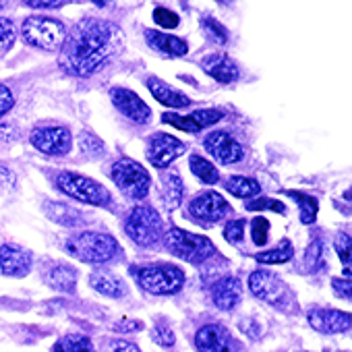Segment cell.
<instances>
[{"mask_svg":"<svg viewBox=\"0 0 352 352\" xmlns=\"http://www.w3.org/2000/svg\"><path fill=\"white\" fill-rule=\"evenodd\" d=\"M201 69L218 83H234L241 75L239 67L226 54H212L201 60Z\"/></svg>","mask_w":352,"mask_h":352,"instance_id":"44dd1931","label":"cell"},{"mask_svg":"<svg viewBox=\"0 0 352 352\" xmlns=\"http://www.w3.org/2000/svg\"><path fill=\"white\" fill-rule=\"evenodd\" d=\"M224 189L241 199H249V197H257L261 193V185L255 179H249V176H228Z\"/></svg>","mask_w":352,"mask_h":352,"instance_id":"cb8c5ba5","label":"cell"},{"mask_svg":"<svg viewBox=\"0 0 352 352\" xmlns=\"http://www.w3.org/2000/svg\"><path fill=\"white\" fill-rule=\"evenodd\" d=\"M124 230L131 236V241L137 243L139 247H151L157 241H162L164 222H162V216L153 208L137 206L131 210Z\"/></svg>","mask_w":352,"mask_h":352,"instance_id":"52a82bcc","label":"cell"},{"mask_svg":"<svg viewBox=\"0 0 352 352\" xmlns=\"http://www.w3.org/2000/svg\"><path fill=\"white\" fill-rule=\"evenodd\" d=\"M189 214H191V218H195L204 224H216L230 214V206L220 193L206 191V193H199L191 201Z\"/></svg>","mask_w":352,"mask_h":352,"instance_id":"7c38bea8","label":"cell"},{"mask_svg":"<svg viewBox=\"0 0 352 352\" xmlns=\"http://www.w3.org/2000/svg\"><path fill=\"white\" fill-rule=\"evenodd\" d=\"M153 21H155L162 30H174V28H179V23H181L179 15L172 13V11H168V9H164V7H157V9L153 11Z\"/></svg>","mask_w":352,"mask_h":352,"instance_id":"f35d334b","label":"cell"},{"mask_svg":"<svg viewBox=\"0 0 352 352\" xmlns=\"http://www.w3.org/2000/svg\"><path fill=\"white\" fill-rule=\"evenodd\" d=\"M241 282L232 276H222L212 284V300L222 311H232L241 302Z\"/></svg>","mask_w":352,"mask_h":352,"instance_id":"d6986e66","label":"cell"},{"mask_svg":"<svg viewBox=\"0 0 352 352\" xmlns=\"http://www.w3.org/2000/svg\"><path fill=\"white\" fill-rule=\"evenodd\" d=\"M147 89L151 91V96L160 102V104H164V106H168V108H189L191 106V100L183 94V91H179V89H174V87H170L168 83H164V81H160V79H155V77H149L147 79Z\"/></svg>","mask_w":352,"mask_h":352,"instance_id":"7402d4cb","label":"cell"},{"mask_svg":"<svg viewBox=\"0 0 352 352\" xmlns=\"http://www.w3.org/2000/svg\"><path fill=\"white\" fill-rule=\"evenodd\" d=\"M151 336H153V340H155L160 346H164V348H172L174 342H176L174 331H172L170 325L164 323V321H157V323H155V327L151 329Z\"/></svg>","mask_w":352,"mask_h":352,"instance_id":"74e56055","label":"cell"},{"mask_svg":"<svg viewBox=\"0 0 352 352\" xmlns=\"http://www.w3.org/2000/svg\"><path fill=\"white\" fill-rule=\"evenodd\" d=\"M67 251L83 263L100 265V263H108L110 259L116 257L118 243L110 234L87 230V232H79V234L71 236L67 241Z\"/></svg>","mask_w":352,"mask_h":352,"instance_id":"7a4b0ae2","label":"cell"},{"mask_svg":"<svg viewBox=\"0 0 352 352\" xmlns=\"http://www.w3.org/2000/svg\"><path fill=\"white\" fill-rule=\"evenodd\" d=\"M48 284L60 292H73L77 286V270L73 265H56L48 274Z\"/></svg>","mask_w":352,"mask_h":352,"instance_id":"d4e9b609","label":"cell"},{"mask_svg":"<svg viewBox=\"0 0 352 352\" xmlns=\"http://www.w3.org/2000/svg\"><path fill=\"white\" fill-rule=\"evenodd\" d=\"M56 187L65 195H69L81 204H87V206L106 208L112 204V195L104 185L89 179V176L77 174V172H60L56 176Z\"/></svg>","mask_w":352,"mask_h":352,"instance_id":"5b68a950","label":"cell"},{"mask_svg":"<svg viewBox=\"0 0 352 352\" xmlns=\"http://www.w3.org/2000/svg\"><path fill=\"white\" fill-rule=\"evenodd\" d=\"M307 321L313 329L321 333H344L350 329V313L338 311V309H311L307 315Z\"/></svg>","mask_w":352,"mask_h":352,"instance_id":"e0dca14e","label":"cell"},{"mask_svg":"<svg viewBox=\"0 0 352 352\" xmlns=\"http://www.w3.org/2000/svg\"><path fill=\"white\" fill-rule=\"evenodd\" d=\"M305 263H307V270H309V272H317V270L323 267V243H321L319 239H315V241L309 245Z\"/></svg>","mask_w":352,"mask_h":352,"instance_id":"e575fe53","label":"cell"},{"mask_svg":"<svg viewBox=\"0 0 352 352\" xmlns=\"http://www.w3.org/2000/svg\"><path fill=\"white\" fill-rule=\"evenodd\" d=\"M145 40H147V46L162 56H185L189 52V44L185 40L164 34V32L145 30Z\"/></svg>","mask_w":352,"mask_h":352,"instance_id":"ffe728a7","label":"cell"},{"mask_svg":"<svg viewBox=\"0 0 352 352\" xmlns=\"http://www.w3.org/2000/svg\"><path fill=\"white\" fill-rule=\"evenodd\" d=\"M195 346L199 352H239V342L218 323H210L197 329Z\"/></svg>","mask_w":352,"mask_h":352,"instance_id":"4fadbf2b","label":"cell"},{"mask_svg":"<svg viewBox=\"0 0 352 352\" xmlns=\"http://www.w3.org/2000/svg\"><path fill=\"white\" fill-rule=\"evenodd\" d=\"M164 245L174 257H179V259H183L187 263H193V265L206 263L216 253L214 243L208 236L193 234V232H187L183 228L168 230L164 234Z\"/></svg>","mask_w":352,"mask_h":352,"instance_id":"3957f363","label":"cell"},{"mask_svg":"<svg viewBox=\"0 0 352 352\" xmlns=\"http://www.w3.org/2000/svg\"><path fill=\"white\" fill-rule=\"evenodd\" d=\"M201 28H204L206 36H208L214 44L224 46V44L228 42V32H226V28H224V25H220L216 19L204 17V19H201Z\"/></svg>","mask_w":352,"mask_h":352,"instance_id":"d6a6232c","label":"cell"},{"mask_svg":"<svg viewBox=\"0 0 352 352\" xmlns=\"http://www.w3.org/2000/svg\"><path fill=\"white\" fill-rule=\"evenodd\" d=\"M139 286L149 294H176L185 286V272L179 265L151 263L135 270Z\"/></svg>","mask_w":352,"mask_h":352,"instance_id":"277c9868","label":"cell"},{"mask_svg":"<svg viewBox=\"0 0 352 352\" xmlns=\"http://www.w3.org/2000/svg\"><path fill=\"white\" fill-rule=\"evenodd\" d=\"M30 9H63L65 7V3H25Z\"/></svg>","mask_w":352,"mask_h":352,"instance_id":"7dc6e473","label":"cell"},{"mask_svg":"<svg viewBox=\"0 0 352 352\" xmlns=\"http://www.w3.org/2000/svg\"><path fill=\"white\" fill-rule=\"evenodd\" d=\"M110 176L114 185L129 197V199H143L147 193H149V185H151V176L149 172L137 164L135 160H129V157H122L118 160L112 170H110Z\"/></svg>","mask_w":352,"mask_h":352,"instance_id":"ba28073f","label":"cell"},{"mask_svg":"<svg viewBox=\"0 0 352 352\" xmlns=\"http://www.w3.org/2000/svg\"><path fill=\"white\" fill-rule=\"evenodd\" d=\"M110 352H141V350H139V346H137V344H133V342L116 340V342H112Z\"/></svg>","mask_w":352,"mask_h":352,"instance_id":"ee69618b","label":"cell"},{"mask_svg":"<svg viewBox=\"0 0 352 352\" xmlns=\"http://www.w3.org/2000/svg\"><path fill=\"white\" fill-rule=\"evenodd\" d=\"M187 151L185 143L168 133H155L147 141V160L155 168H166Z\"/></svg>","mask_w":352,"mask_h":352,"instance_id":"8fae6325","label":"cell"},{"mask_svg":"<svg viewBox=\"0 0 352 352\" xmlns=\"http://www.w3.org/2000/svg\"><path fill=\"white\" fill-rule=\"evenodd\" d=\"M13 187H15V174L9 168L0 166V193L11 191Z\"/></svg>","mask_w":352,"mask_h":352,"instance_id":"7bdbcfd3","label":"cell"},{"mask_svg":"<svg viewBox=\"0 0 352 352\" xmlns=\"http://www.w3.org/2000/svg\"><path fill=\"white\" fill-rule=\"evenodd\" d=\"M331 286H333V290H336L342 298H350V280H348V278L344 280V284H342L340 278H333V280H331Z\"/></svg>","mask_w":352,"mask_h":352,"instance_id":"f6af8a7d","label":"cell"},{"mask_svg":"<svg viewBox=\"0 0 352 352\" xmlns=\"http://www.w3.org/2000/svg\"><path fill=\"white\" fill-rule=\"evenodd\" d=\"M21 38L25 44L40 50H60L67 38V28L50 17H30L21 25Z\"/></svg>","mask_w":352,"mask_h":352,"instance_id":"8992f818","label":"cell"},{"mask_svg":"<svg viewBox=\"0 0 352 352\" xmlns=\"http://www.w3.org/2000/svg\"><path fill=\"white\" fill-rule=\"evenodd\" d=\"M17 139V131L13 124H0V141H13Z\"/></svg>","mask_w":352,"mask_h":352,"instance_id":"bcb514c9","label":"cell"},{"mask_svg":"<svg viewBox=\"0 0 352 352\" xmlns=\"http://www.w3.org/2000/svg\"><path fill=\"white\" fill-rule=\"evenodd\" d=\"M89 284L96 292L104 294V296H112V298H120L124 294V284L118 276L108 274V272H96L89 278Z\"/></svg>","mask_w":352,"mask_h":352,"instance_id":"603a6c76","label":"cell"},{"mask_svg":"<svg viewBox=\"0 0 352 352\" xmlns=\"http://www.w3.org/2000/svg\"><path fill=\"white\" fill-rule=\"evenodd\" d=\"M247 210L249 212H263V210H272L276 214H286V206L278 199H272V197H259L255 201H249L247 204Z\"/></svg>","mask_w":352,"mask_h":352,"instance_id":"d590c367","label":"cell"},{"mask_svg":"<svg viewBox=\"0 0 352 352\" xmlns=\"http://www.w3.org/2000/svg\"><path fill=\"white\" fill-rule=\"evenodd\" d=\"M30 141L46 155H65L71 149L73 137L67 126H36L30 135Z\"/></svg>","mask_w":352,"mask_h":352,"instance_id":"30bf717a","label":"cell"},{"mask_svg":"<svg viewBox=\"0 0 352 352\" xmlns=\"http://www.w3.org/2000/svg\"><path fill=\"white\" fill-rule=\"evenodd\" d=\"M143 325L139 323V321H122V323H118L116 325V331H137V329H141Z\"/></svg>","mask_w":352,"mask_h":352,"instance_id":"c3c4849f","label":"cell"},{"mask_svg":"<svg viewBox=\"0 0 352 352\" xmlns=\"http://www.w3.org/2000/svg\"><path fill=\"white\" fill-rule=\"evenodd\" d=\"M34 263V255L19 245H3L0 247V270L7 276L23 278L30 274Z\"/></svg>","mask_w":352,"mask_h":352,"instance_id":"ac0fdd59","label":"cell"},{"mask_svg":"<svg viewBox=\"0 0 352 352\" xmlns=\"http://www.w3.org/2000/svg\"><path fill=\"white\" fill-rule=\"evenodd\" d=\"M79 149H81V153L85 155V157H102L104 155V151H106V147H104V143L96 137V135H91V133H81V137H79Z\"/></svg>","mask_w":352,"mask_h":352,"instance_id":"1f68e13d","label":"cell"},{"mask_svg":"<svg viewBox=\"0 0 352 352\" xmlns=\"http://www.w3.org/2000/svg\"><path fill=\"white\" fill-rule=\"evenodd\" d=\"M292 255H294V249H292V245H290V241H282L278 247H274V249H270V251H261V253H257L255 255V261H259V263H267V265H278V263H286V261H290L292 259Z\"/></svg>","mask_w":352,"mask_h":352,"instance_id":"83f0119b","label":"cell"},{"mask_svg":"<svg viewBox=\"0 0 352 352\" xmlns=\"http://www.w3.org/2000/svg\"><path fill=\"white\" fill-rule=\"evenodd\" d=\"M15 38H17V32H15L13 21L7 17H0V56L7 54L13 48Z\"/></svg>","mask_w":352,"mask_h":352,"instance_id":"836d02e7","label":"cell"},{"mask_svg":"<svg viewBox=\"0 0 352 352\" xmlns=\"http://www.w3.org/2000/svg\"><path fill=\"white\" fill-rule=\"evenodd\" d=\"M191 172L197 176V179L204 183V185H216L218 181H220V172H218V168L210 162V160H206L204 155H193L191 157Z\"/></svg>","mask_w":352,"mask_h":352,"instance_id":"4316f807","label":"cell"},{"mask_svg":"<svg viewBox=\"0 0 352 352\" xmlns=\"http://www.w3.org/2000/svg\"><path fill=\"white\" fill-rule=\"evenodd\" d=\"M251 239L257 247H263L270 239V222L265 218H255L251 222Z\"/></svg>","mask_w":352,"mask_h":352,"instance_id":"8d00e7d4","label":"cell"},{"mask_svg":"<svg viewBox=\"0 0 352 352\" xmlns=\"http://www.w3.org/2000/svg\"><path fill=\"white\" fill-rule=\"evenodd\" d=\"M249 290L257 298H261L274 307H280L284 311H288L292 305V296H290L288 286L278 276H274L272 272H265V270L253 272L249 276Z\"/></svg>","mask_w":352,"mask_h":352,"instance_id":"9c48e42d","label":"cell"},{"mask_svg":"<svg viewBox=\"0 0 352 352\" xmlns=\"http://www.w3.org/2000/svg\"><path fill=\"white\" fill-rule=\"evenodd\" d=\"M206 149L220 162V164H236L245 157V149L243 145L232 137L228 135L226 131H214L206 137L204 141Z\"/></svg>","mask_w":352,"mask_h":352,"instance_id":"5bb4252c","label":"cell"},{"mask_svg":"<svg viewBox=\"0 0 352 352\" xmlns=\"http://www.w3.org/2000/svg\"><path fill=\"white\" fill-rule=\"evenodd\" d=\"M286 195H290L296 204H298V212H300V222L302 224H313L317 220V212H319V204L315 197L305 195L300 191H288Z\"/></svg>","mask_w":352,"mask_h":352,"instance_id":"f1b7e54d","label":"cell"},{"mask_svg":"<svg viewBox=\"0 0 352 352\" xmlns=\"http://www.w3.org/2000/svg\"><path fill=\"white\" fill-rule=\"evenodd\" d=\"M46 214L50 220L63 224V226H75L79 222V214L69 208V206H63V204H48L46 206Z\"/></svg>","mask_w":352,"mask_h":352,"instance_id":"4dcf8cb0","label":"cell"},{"mask_svg":"<svg viewBox=\"0 0 352 352\" xmlns=\"http://www.w3.org/2000/svg\"><path fill=\"white\" fill-rule=\"evenodd\" d=\"M5 9V3H0V11H3Z\"/></svg>","mask_w":352,"mask_h":352,"instance_id":"681fc988","label":"cell"},{"mask_svg":"<svg viewBox=\"0 0 352 352\" xmlns=\"http://www.w3.org/2000/svg\"><path fill=\"white\" fill-rule=\"evenodd\" d=\"M110 98H112V104L116 106V110L126 116L129 120L137 122V124H145L149 122V116H151V110L149 106L131 89H124V87H114L110 91Z\"/></svg>","mask_w":352,"mask_h":352,"instance_id":"9a60e30c","label":"cell"},{"mask_svg":"<svg viewBox=\"0 0 352 352\" xmlns=\"http://www.w3.org/2000/svg\"><path fill=\"white\" fill-rule=\"evenodd\" d=\"M122 48V32L110 21L83 19L67 34L60 67L75 77H89L100 71Z\"/></svg>","mask_w":352,"mask_h":352,"instance_id":"6da1fadb","label":"cell"},{"mask_svg":"<svg viewBox=\"0 0 352 352\" xmlns=\"http://www.w3.org/2000/svg\"><path fill=\"white\" fill-rule=\"evenodd\" d=\"M183 193H185V187H183L181 176L179 174H166L164 176V201H166V208L170 212L181 206Z\"/></svg>","mask_w":352,"mask_h":352,"instance_id":"484cf974","label":"cell"},{"mask_svg":"<svg viewBox=\"0 0 352 352\" xmlns=\"http://www.w3.org/2000/svg\"><path fill=\"white\" fill-rule=\"evenodd\" d=\"M224 112L218 110V108H208V110H197L189 116H181V114H164L162 116V122L179 129V131H185V133H199L212 124H216L218 120H222Z\"/></svg>","mask_w":352,"mask_h":352,"instance_id":"2e32d148","label":"cell"},{"mask_svg":"<svg viewBox=\"0 0 352 352\" xmlns=\"http://www.w3.org/2000/svg\"><path fill=\"white\" fill-rule=\"evenodd\" d=\"M245 234V220H232L224 228V239L232 245H239Z\"/></svg>","mask_w":352,"mask_h":352,"instance_id":"60d3db41","label":"cell"},{"mask_svg":"<svg viewBox=\"0 0 352 352\" xmlns=\"http://www.w3.org/2000/svg\"><path fill=\"white\" fill-rule=\"evenodd\" d=\"M52 352H94V346H91L89 338L79 336V333H71V336H65L63 340H58L54 344Z\"/></svg>","mask_w":352,"mask_h":352,"instance_id":"f546056e","label":"cell"},{"mask_svg":"<svg viewBox=\"0 0 352 352\" xmlns=\"http://www.w3.org/2000/svg\"><path fill=\"white\" fill-rule=\"evenodd\" d=\"M336 251H338V257H340L342 265L346 267V274L350 276V236L348 234H338Z\"/></svg>","mask_w":352,"mask_h":352,"instance_id":"ab89813d","label":"cell"},{"mask_svg":"<svg viewBox=\"0 0 352 352\" xmlns=\"http://www.w3.org/2000/svg\"><path fill=\"white\" fill-rule=\"evenodd\" d=\"M13 106H15V96H13V91H11L5 83H0V118H3Z\"/></svg>","mask_w":352,"mask_h":352,"instance_id":"b9f144b4","label":"cell"}]
</instances>
